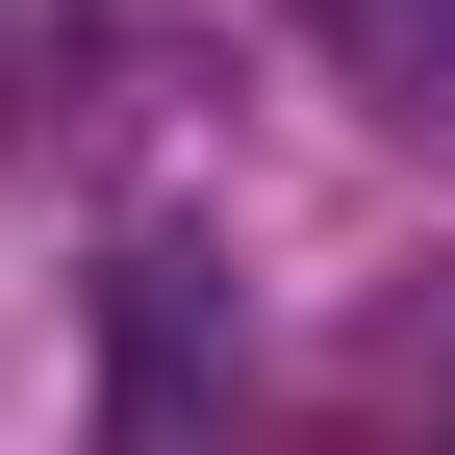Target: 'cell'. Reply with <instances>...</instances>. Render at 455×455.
Instances as JSON below:
<instances>
[{
    "mask_svg": "<svg viewBox=\"0 0 455 455\" xmlns=\"http://www.w3.org/2000/svg\"><path fill=\"white\" fill-rule=\"evenodd\" d=\"M178 76L203 51L152 0H0V152H127V127H178Z\"/></svg>",
    "mask_w": 455,
    "mask_h": 455,
    "instance_id": "cell-1",
    "label": "cell"
},
{
    "mask_svg": "<svg viewBox=\"0 0 455 455\" xmlns=\"http://www.w3.org/2000/svg\"><path fill=\"white\" fill-rule=\"evenodd\" d=\"M329 26H355V51H455V0H329Z\"/></svg>",
    "mask_w": 455,
    "mask_h": 455,
    "instance_id": "cell-2",
    "label": "cell"
}]
</instances>
